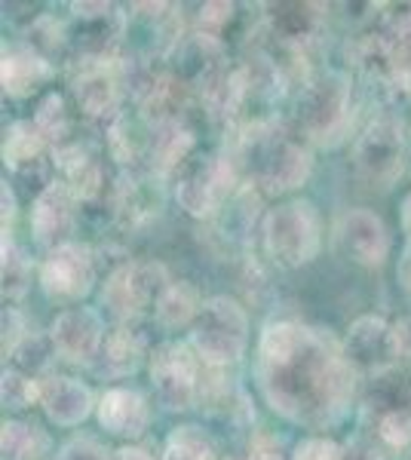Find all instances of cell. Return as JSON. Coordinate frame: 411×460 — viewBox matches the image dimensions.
Wrapping results in <instances>:
<instances>
[{"instance_id":"6da1fadb","label":"cell","mask_w":411,"mask_h":460,"mask_svg":"<svg viewBox=\"0 0 411 460\" xmlns=\"http://www.w3.org/2000/svg\"><path fill=\"white\" fill-rule=\"evenodd\" d=\"M261 396L291 424L326 429L344 420L356 390V366L328 332L280 319L258 341Z\"/></svg>"},{"instance_id":"7a4b0ae2","label":"cell","mask_w":411,"mask_h":460,"mask_svg":"<svg viewBox=\"0 0 411 460\" xmlns=\"http://www.w3.org/2000/svg\"><path fill=\"white\" fill-rule=\"evenodd\" d=\"M240 151L252 178L271 194H286V190L301 188L313 172L308 147L291 142L286 132L264 123L252 126L249 136H243Z\"/></svg>"},{"instance_id":"3957f363","label":"cell","mask_w":411,"mask_h":460,"mask_svg":"<svg viewBox=\"0 0 411 460\" xmlns=\"http://www.w3.org/2000/svg\"><path fill=\"white\" fill-rule=\"evenodd\" d=\"M249 344V316L240 301L219 295L209 298L191 325V347L209 368H228L240 362Z\"/></svg>"},{"instance_id":"277c9868","label":"cell","mask_w":411,"mask_h":460,"mask_svg":"<svg viewBox=\"0 0 411 460\" xmlns=\"http://www.w3.org/2000/svg\"><path fill=\"white\" fill-rule=\"evenodd\" d=\"M323 246V225L317 206L308 199H289L264 218V249L273 264L295 270L310 264Z\"/></svg>"},{"instance_id":"5b68a950","label":"cell","mask_w":411,"mask_h":460,"mask_svg":"<svg viewBox=\"0 0 411 460\" xmlns=\"http://www.w3.org/2000/svg\"><path fill=\"white\" fill-rule=\"evenodd\" d=\"M350 120V80L341 71H323L301 89L298 123L319 145L338 142Z\"/></svg>"},{"instance_id":"8992f818","label":"cell","mask_w":411,"mask_h":460,"mask_svg":"<svg viewBox=\"0 0 411 460\" xmlns=\"http://www.w3.org/2000/svg\"><path fill=\"white\" fill-rule=\"evenodd\" d=\"M237 166L230 157H193L182 169L175 184V199L191 218H209L221 209V203L234 194Z\"/></svg>"},{"instance_id":"52a82bcc","label":"cell","mask_w":411,"mask_h":460,"mask_svg":"<svg viewBox=\"0 0 411 460\" xmlns=\"http://www.w3.org/2000/svg\"><path fill=\"white\" fill-rule=\"evenodd\" d=\"M356 175L371 188H390L406 166V138H402V123L396 117H378L365 126L360 142L353 147Z\"/></svg>"},{"instance_id":"ba28073f","label":"cell","mask_w":411,"mask_h":460,"mask_svg":"<svg viewBox=\"0 0 411 460\" xmlns=\"http://www.w3.org/2000/svg\"><path fill=\"white\" fill-rule=\"evenodd\" d=\"M151 381L169 411H188L200 399V356L191 344H160L151 353Z\"/></svg>"},{"instance_id":"9c48e42d","label":"cell","mask_w":411,"mask_h":460,"mask_svg":"<svg viewBox=\"0 0 411 460\" xmlns=\"http://www.w3.org/2000/svg\"><path fill=\"white\" fill-rule=\"evenodd\" d=\"M172 286L169 273L163 264L147 261V264H123L108 277V283L102 288V304L108 307V314L121 323L136 319L147 304H156L160 295Z\"/></svg>"},{"instance_id":"30bf717a","label":"cell","mask_w":411,"mask_h":460,"mask_svg":"<svg viewBox=\"0 0 411 460\" xmlns=\"http://www.w3.org/2000/svg\"><path fill=\"white\" fill-rule=\"evenodd\" d=\"M93 283L95 261L84 243H65L52 249L40 267V288L47 292V298L58 304H77L86 298Z\"/></svg>"},{"instance_id":"8fae6325","label":"cell","mask_w":411,"mask_h":460,"mask_svg":"<svg viewBox=\"0 0 411 460\" xmlns=\"http://www.w3.org/2000/svg\"><path fill=\"white\" fill-rule=\"evenodd\" d=\"M104 323L102 314L93 307H71L58 314L49 325V341L56 347V356L74 366H89L95 356H102L104 347Z\"/></svg>"},{"instance_id":"7c38bea8","label":"cell","mask_w":411,"mask_h":460,"mask_svg":"<svg viewBox=\"0 0 411 460\" xmlns=\"http://www.w3.org/2000/svg\"><path fill=\"white\" fill-rule=\"evenodd\" d=\"M344 353L356 368L365 372H387L399 362L393 344V325L380 316H360L347 329L344 338Z\"/></svg>"},{"instance_id":"4fadbf2b","label":"cell","mask_w":411,"mask_h":460,"mask_svg":"<svg viewBox=\"0 0 411 460\" xmlns=\"http://www.w3.org/2000/svg\"><path fill=\"white\" fill-rule=\"evenodd\" d=\"M341 246L362 267H380L390 255V230L371 209H350L338 227Z\"/></svg>"},{"instance_id":"5bb4252c","label":"cell","mask_w":411,"mask_h":460,"mask_svg":"<svg viewBox=\"0 0 411 460\" xmlns=\"http://www.w3.org/2000/svg\"><path fill=\"white\" fill-rule=\"evenodd\" d=\"M74 203L77 197L71 194V188L65 181H52L43 194H37L31 206V234L40 246L49 252L65 246L74 227Z\"/></svg>"},{"instance_id":"9a60e30c","label":"cell","mask_w":411,"mask_h":460,"mask_svg":"<svg viewBox=\"0 0 411 460\" xmlns=\"http://www.w3.org/2000/svg\"><path fill=\"white\" fill-rule=\"evenodd\" d=\"M40 405L47 418L58 427L84 424L93 411V390L74 377H43L40 381Z\"/></svg>"},{"instance_id":"2e32d148","label":"cell","mask_w":411,"mask_h":460,"mask_svg":"<svg viewBox=\"0 0 411 460\" xmlns=\"http://www.w3.org/2000/svg\"><path fill=\"white\" fill-rule=\"evenodd\" d=\"M147 402L138 390L130 387H111L99 399V424L111 436L121 439H138L147 429Z\"/></svg>"},{"instance_id":"e0dca14e","label":"cell","mask_w":411,"mask_h":460,"mask_svg":"<svg viewBox=\"0 0 411 460\" xmlns=\"http://www.w3.org/2000/svg\"><path fill=\"white\" fill-rule=\"evenodd\" d=\"M71 10L77 16V34H74L77 49L84 56L102 58L121 37V13L111 4H74Z\"/></svg>"},{"instance_id":"ac0fdd59","label":"cell","mask_w":411,"mask_h":460,"mask_svg":"<svg viewBox=\"0 0 411 460\" xmlns=\"http://www.w3.org/2000/svg\"><path fill=\"white\" fill-rule=\"evenodd\" d=\"M52 74L47 56H40L31 43H10L4 47V68H0V77H4V93L6 95H31L37 86L43 84Z\"/></svg>"},{"instance_id":"d6986e66","label":"cell","mask_w":411,"mask_h":460,"mask_svg":"<svg viewBox=\"0 0 411 460\" xmlns=\"http://www.w3.org/2000/svg\"><path fill=\"white\" fill-rule=\"evenodd\" d=\"M56 166L65 172V184L71 188V194L84 203H93L104 194V172L99 160L89 157L80 145H62L56 147Z\"/></svg>"},{"instance_id":"ffe728a7","label":"cell","mask_w":411,"mask_h":460,"mask_svg":"<svg viewBox=\"0 0 411 460\" xmlns=\"http://www.w3.org/2000/svg\"><path fill=\"white\" fill-rule=\"evenodd\" d=\"M71 93H74V102H77V108L84 111L86 117L114 114L117 99H121V93H117V77L111 71H104L102 65L80 71V77L74 80Z\"/></svg>"},{"instance_id":"44dd1931","label":"cell","mask_w":411,"mask_h":460,"mask_svg":"<svg viewBox=\"0 0 411 460\" xmlns=\"http://www.w3.org/2000/svg\"><path fill=\"white\" fill-rule=\"evenodd\" d=\"M365 402H369V408L378 414V418L393 414V411H408L411 408V372L402 366L378 372L375 381L369 384Z\"/></svg>"},{"instance_id":"7402d4cb","label":"cell","mask_w":411,"mask_h":460,"mask_svg":"<svg viewBox=\"0 0 411 460\" xmlns=\"http://www.w3.org/2000/svg\"><path fill=\"white\" fill-rule=\"evenodd\" d=\"M141 356H145V344L141 335L130 325H117L114 332H108L102 347V368L111 377H126L141 366Z\"/></svg>"},{"instance_id":"603a6c76","label":"cell","mask_w":411,"mask_h":460,"mask_svg":"<svg viewBox=\"0 0 411 460\" xmlns=\"http://www.w3.org/2000/svg\"><path fill=\"white\" fill-rule=\"evenodd\" d=\"M206 301H200L197 288L188 283H172L160 301L154 304V316L163 329H182V325H193L203 310Z\"/></svg>"},{"instance_id":"cb8c5ba5","label":"cell","mask_w":411,"mask_h":460,"mask_svg":"<svg viewBox=\"0 0 411 460\" xmlns=\"http://www.w3.org/2000/svg\"><path fill=\"white\" fill-rule=\"evenodd\" d=\"M49 448V439L40 427L6 420L0 427V460H40Z\"/></svg>"},{"instance_id":"d4e9b609","label":"cell","mask_w":411,"mask_h":460,"mask_svg":"<svg viewBox=\"0 0 411 460\" xmlns=\"http://www.w3.org/2000/svg\"><path fill=\"white\" fill-rule=\"evenodd\" d=\"M154 163L160 172H172L178 166H188L191 163V151H193V136L191 129H184L178 120L163 123L154 136Z\"/></svg>"},{"instance_id":"484cf974","label":"cell","mask_w":411,"mask_h":460,"mask_svg":"<svg viewBox=\"0 0 411 460\" xmlns=\"http://www.w3.org/2000/svg\"><path fill=\"white\" fill-rule=\"evenodd\" d=\"M43 145H47V138L40 136V129H37L34 123H28V120L13 123L4 138V163L19 172L28 163L43 157Z\"/></svg>"},{"instance_id":"4316f807","label":"cell","mask_w":411,"mask_h":460,"mask_svg":"<svg viewBox=\"0 0 411 460\" xmlns=\"http://www.w3.org/2000/svg\"><path fill=\"white\" fill-rule=\"evenodd\" d=\"M163 460H215V445L203 427H175L163 445Z\"/></svg>"},{"instance_id":"83f0119b","label":"cell","mask_w":411,"mask_h":460,"mask_svg":"<svg viewBox=\"0 0 411 460\" xmlns=\"http://www.w3.org/2000/svg\"><path fill=\"white\" fill-rule=\"evenodd\" d=\"M34 126L40 129V136L52 142L56 147L65 145L68 138V129H71V117H68V108H65V99L58 93H47L37 105V114H34Z\"/></svg>"},{"instance_id":"f1b7e54d","label":"cell","mask_w":411,"mask_h":460,"mask_svg":"<svg viewBox=\"0 0 411 460\" xmlns=\"http://www.w3.org/2000/svg\"><path fill=\"white\" fill-rule=\"evenodd\" d=\"M380 47H384V62L390 65L396 77H411V13L396 19Z\"/></svg>"},{"instance_id":"f546056e","label":"cell","mask_w":411,"mask_h":460,"mask_svg":"<svg viewBox=\"0 0 411 460\" xmlns=\"http://www.w3.org/2000/svg\"><path fill=\"white\" fill-rule=\"evenodd\" d=\"M52 356H56V347H52L49 338L28 335L16 347V353H13L10 359H13V368H16V372L28 375V377H37V375H43L49 368Z\"/></svg>"},{"instance_id":"4dcf8cb0","label":"cell","mask_w":411,"mask_h":460,"mask_svg":"<svg viewBox=\"0 0 411 460\" xmlns=\"http://www.w3.org/2000/svg\"><path fill=\"white\" fill-rule=\"evenodd\" d=\"M31 283V267L28 258L16 249V243L10 240V234H4V298L19 301L28 292Z\"/></svg>"},{"instance_id":"1f68e13d","label":"cell","mask_w":411,"mask_h":460,"mask_svg":"<svg viewBox=\"0 0 411 460\" xmlns=\"http://www.w3.org/2000/svg\"><path fill=\"white\" fill-rule=\"evenodd\" d=\"M317 6L310 4H282L273 13V25L286 40H304L317 28Z\"/></svg>"},{"instance_id":"d6a6232c","label":"cell","mask_w":411,"mask_h":460,"mask_svg":"<svg viewBox=\"0 0 411 460\" xmlns=\"http://www.w3.org/2000/svg\"><path fill=\"white\" fill-rule=\"evenodd\" d=\"M0 399H4V408L22 411V408L40 402V381L16 372V368H6L0 377Z\"/></svg>"},{"instance_id":"836d02e7","label":"cell","mask_w":411,"mask_h":460,"mask_svg":"<svg viewBox=\"0 0 411 460\" xmlns=\"http://www.w3.org/2000/svg\"><path fill=\"white\" fill-rule=\"evenodd\" d=\"M378 439L387 445V448H408L411 445V408L408 411H393L378 418Z\"/></svg>"},{"instance_id":"e575fe53","label":"cell","mask_w":411,"mask_h":460,"mask_svg":"<svg viewBox=\"0 0 411 460\" xmlns=\"http://www.w3.org/2000/svg\"><path fill=\"white\" fill-rule=\"evenodd\" d=\"M291 460H344V448L328 436H308L295 445Z\"/></svg>"},{"instance_id":"d590c367","label":"cell","mask_w":411,"mask_h":460,"mask_svg":"<svg viewBox=\"0 0 411 460\" xmlns=\"http://www.w3.org/2000/svg\"><path fill=\"white\" fill-rule=\"evenodd\" d=\"M230 19H234V4H206L197 16V34L206 37V40H215Z\"/></svg>"},{"instance_id":"8d00e7d4","label":"cell","mask_w":411,"mask_h":460,"mask_svg":"<svg viewBox=\"0 0 411 460\" xmlns=\"http://www.w3.org/2000/svg\"><path fill=\"white\" fill-rule=\"evenodd\" d=\"M246 460H286L282 455V445L273 433L267 429H258L249 439V448H246Z\"/></svg>"},{"instance_id":"74e56055","label":"cell","mask_w":411,"mask_h":460,"mask_svg":"<svg viewBox=\"0 0 411 460\" xmlns=\"http://www.w3.org/2000/svg\"><path fill=\"white\" fill-rule=\"evenodd\" d=\"M25 325H22V316L16 307H6L4 310V356H13L16 347L25 341Z\"/></svg>"},{"instance_id":"f35d334b","label":"cell","mask_w":411,"mask_h":460,"mask_svg":"<svg viewBox=\"0 0 411 460\" xmlns=\"http://www.w3.org/2000/svg\"><path fill=\"white\" fill-rule=\"evenodd\" d=\"M62 460H111L95 439H74L62 448Z\"/></svg>"},{"instance_id":"ab89813d","label":"cell","mask_w":411,"mask_h":460,"mask_svg":"<svg viewBox=\"0 0 411 460\" xmlns=\"http://www.w3.org/2000/svg\"><path fill=\"white\" fill-rule=\"evenodd\" d=\"M117 460H154L151 451L141 448V445H123L121 451H117Z\"/></svg>"},{"instance_id":"60d3db41","label":"cell","mask_w":411,"mask_h":460,"mask_svg":"<svg viewBox=\"0 0 411 460\" xmlns=\"http://www.w3.org/2000/svg\"><path fill=\"white\" fill-rule=\"evenodd\" d=\"M396 277H399V286L406 288V292H411V243L406 249V258L399 261V270H396Z\"/></svg>"},{"instance_id":"b9f144b4","label":"cell","mask_w":411,"mask_h":460,"mask_svg":"<svg viewBox=\"0 0 411 460\" xmlns=\"http://www.w3.org/2000/svg\"><path fill=\"white\" fill-rule=\"evenodd\" d=\"M13 215H16V197H13L10 184H4V230L13 221Z\"/></svg>"},{"instance_id":"7bdbcfd3","label":"cell","mask_w":411,"mask_h":460,"mask_svg":"<svg viewBox=\"0 0 411 460\" xmlns=\"http://www.w3.org/2000/svg\"><path fill=\"white\" fill-rule=\"evenodd\" d=\"M402 230L408 234V243H411V194L406 197V203H402Z\"/></svg>"},{"instance_id":"ee69618b","label":"cell","mask_w":411,"mask_h":460,"mask_svg":"<svg viewBox=\"0 0 411 460\" xmlns=\"http://www.w3.org/2000/svg\"><path fill=\"white\" fill-rule=\"evenodd\" d=\"M228 460H234V457H228Z\"/></svg>"}]
</instances>
